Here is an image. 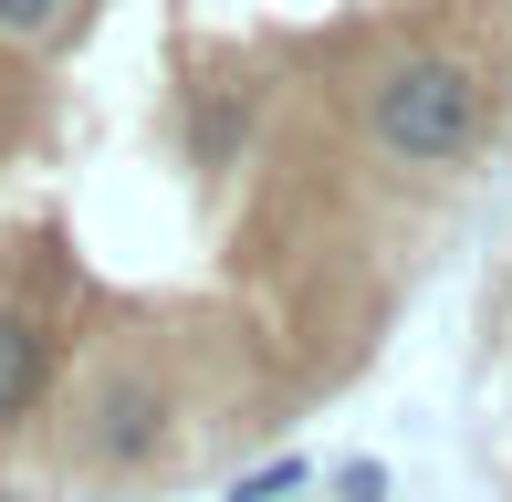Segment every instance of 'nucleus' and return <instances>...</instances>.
<instances>
[{"label": "nucleus", "instance_id": "f257e3e1", "mask_svg": "<svg viewBox=\"0 0 512 502\" xmlns=\"http://www.w3.org/2000/svg\"><path fill=\"white\" fill-rule=\"evenodd\" d=\"M356 126L387 168L418 178H450L492 147V74L450 42H418V53H387L377 74L356 84Z\"/></svg>", "mask_w": 512, "mask_h": 502}, {"label": "nucleus", "instance_id": "f03ea898", "mask_svg": "<svg viewBox=\"0 0 512 502\" xmlns=\"http://www.w3.org/2000/svg\"><path fill=\"white\" fill-rule=\"evenodd\" d=\"M251 126H262V95L251 84H189V116H178V147H189V168H241Z\"/></svg>", "mask_w": 512, "mask_h": 502}, {"label": "nucleus", "instance_id": "7ed1b4c3", "mask_svg": "<svg viewBox=\"0 0 512 502\" xmlns=\"http://www.w3.org/2000/svg\"><path fill=\"white\" fill-rule=\"evenodd\" d=\"M84 21V0H0V53H53Z\"/></svg>", "mask_w": 512, "mask_h": 502}, {"label": "nucleus", "instance_id": "20e7f679", "mask_svg": "<svg viewBox=\"0 0 512 502\" xmlns=\"http://www.w3.org/2000/svg\"><path fill=\"white\" fill-rule=\"evenodd\" d=\"M304 492H314V461H304V450H283V461H262V471L230 482V502H304Z\"/></svg>", "mask_w": 512, "mask_h": 502}, {"label": "nucleus", "instance_id": "39448f33", "mask_svg": "<svg viewBox=\"0 0 512 502\" xmlns=\"http://www.w3.org/2000/svg\"><path fill=\"white\" fill-rule=\"evenodd\" d=\"M335 502H387V461H335Z\"/></svg>", "mask_w": 512, "mask_h": 502}, {"label": "nucleus", "instance_id": "423d86ee", "mask_svg": "<svg viewBox=\"0 0 512 502\" xmlns=\"http://www.w3.org/2000/svg\"><path fill=\"white\" fill-rule=\"evenodd\" d=\"M492 11H512V0H492Z\"/></svg>", "mask_w": 512, "mask_h": 502}]
</instances>
